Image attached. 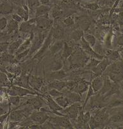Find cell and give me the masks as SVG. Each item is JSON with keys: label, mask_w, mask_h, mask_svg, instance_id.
<instances>
[{"label": "cell", "mask_w": 123, "mask_h": 129, "mask_svg": "<svg viewBox=\"0 0 123 129\" xmlns=\"http://www.w3.org/2000/svg\"><path fill=\"white\" fill-rule=\"evenodd\" d=\"M103 75L108 76L110 80L115 83L123 81V61H117L112 62L107 67Z\"/></svg>", "instance_id": "1"}, {"label": "cell", "mask_w": 123, "mask_h": 129, "mask_svg": "<svg viewBox=\"0 0 123 129\" xmlns=\"http://www.w3.org/2000/svg\"><path fill=\"white\" fill-rule=\"evenodd\" d=\"M83 109V107L81 106L80 103H75L72 104L67 108L62 109L61 111L62 113L66 114L67 116L69 118L70 121H74L76 123L77 118L78 117L80 112Z\"/></svg>", "instance_id": "2"}, {"label": "cell", "mask_w": 123, "mask_h": 129, "mask_svg": "<svg viewBox=\"0 0 123 129\" xmlns=\"http://www.w3.org/2000/svg\"><path fill=\"white\" fill-rule=\"evenodd\" d=\"M48 120L54 125L56 128H74V126L67 116H58L55 118L51 117Z\"/></svg>", "instance_id": "3"}, {"label": "cell", "mask_w": 123, "mask_h": 129, "mask_svg": "<svg viewBox=\"0 0 123 129\" xmlns=\"http://www.w3.org/2000/svg\"><path fill=\"white\" fill-rule=\"evenodd\" d=\"M8 94L10 96H19L22 97L29 95H37V93L25 87L14 85L8 90Z\"/></svg>", "instance_id": "4"}, {"label": "cell", "mask_w": 123, "mask_h": 129, "mask_svg": "<svg viewBox=\"0 0 123 129\" xmlns=\"http://www.w3.org/2000/svg\"><path fill=\"white\" fill-rule=\"evenodd\" d=\"M29 117L34 123L40 124V125L44 124L50 118L47 113L37 109H34L30 114Z\"/></svg>", "instance_id": "5"}, {"label": "cell", "mask_w": 123, "mask_h": 129, "mask_svg": "<svg viewBox=\"0 0 123 129\" xmlns=\"http://www.w3.org/2000/svg\"><path fill=\"white\" fill-rule=\"evenodd\" d=\"M53 36H52V32H50V33L48 34V36L46 38V39L44 41L43 44L41 46V48H39L38 52L35 54V55L34 56L33 59H39V60H41L43 58V57L44 56L45 53L47 52V51L48 50V49L49 48H50L51 44L52 43V39H53Z\"/></svg>", "instance_id": "6"}, {"label": "cell", "mask_w": 123, "mask_h": 129, "mask_svg": "<svg viewBox=\"0 0 123 129\" xmlns=\"http://www.w3.org/2000/svg\"><path fill=\"white\" fill-rule=\"evenodd\" d=\"M111 63V62L108 59L107 57H104L102 60H101L100 62L98 64V65L92 70L95 78L102 76V74L104 73V72L105 71L107 67L109 66Z\"/></svg>", "instance_id": "7"}, {"label": "cell", "mask_w": 123, "mask_h": 129, "mask_svg": "<svg viewBox=\"0 0 123 129\" xmlns=\"http://www.w3.org/2000/svg\"><path fill=\"white\" fill-rule=\"evenodd\" d=\"M27 117L24 109L13 110L10 113L9 120L12 121H22Z\"/></svg>", "instance_id": "8"}, {"label": "cell", "mask_w": 123, "mask_h": 129, "mask_svg": "<svg viewBox=\"0 0 123 129\" xmlns=\"http://www.w3.org/2000/svg\"><path fill=\"white\" fill-rule=\"evenodd\" d=\"M13 10V4L10 0H2L0 6V13L2 15H8Z\"/></svg>", "instance_id": "9"}, {"label": "cell", "mask_w": 123, "mask_h": 129, "mask_svg": "<svg viewBox=\"0 0 123 129\" xmlns=\"http://www.w3.org/2000/svg\"><path fill=\"white\" fill-rule=\"evenodd\" d=\"M45 99H47V104L48 105V108H50V109L51 110L52 113H54L55 112L57 111H61L63 109L61 106H60L58 104H57V102L55 101V100L53 99L52 97H51L50 95L48 96H45Z\"/></svg>", "instance_id": "10"}, {"label": "cell", "mask_w": 123, "mask_h": 129, "mask_svg": "<svg viewBox=\"0 0 123 129\" xmlns=\"http://www.w3.org/2000/svg\"><path fill=\"white\" fill-rule=\"evenodd\" d=\"M103 83H104V78H103V76H97V77H95L92 80L91 85L92 88H93V90H94L95 93H97L100 91L102 87H103Z\"/></svg>", "instance_id": "11"}, {"label": "cell", "mask_w": 123, "mask_h": 129, "mask_svg": "<svg viewBox=\"0 0 123 129\" xmlns=\"http://www.w3.org/2000/svg\"><path fill=\"white\" fill-rule=\"evenodd\" d=\"M93 117L95 118V119L97 121L103 125L104 121H106L108 119H109V114L107 112V108H103V109H100V110H98L95 113V115L93 116Z\"/></svg>", "instance_id": "12"}, {"label": "cell", "mask_w": 123, "mask_h": 129, "mask_svg": "<svg viewBox=\"0 0 123 129\" xmlns=\"http://www.w3.org/2000/svg\"><path fill=\"white\" fill-rule=\"evenodd\" d=\"M103 78H104L103 85L102 89L99 92V94L100 95H105L107 92L111 89L112 86V81L110 80L109 76L103 75Z\"/></svg>", "instance_id": "13"}, {"label": "cell", "mask_w": 123, "mask_h": 129, "mask_svg": "<svg viewBox=\"0 0 123 129\" xmlns=\"http://www.w3.org/2000/svg\"><path fill=\"white\" fill-rule=\"evenodd\" d=\"M26 104H30L34 109L39 110L40 108L42 107V101L39 97H35L33 98L29 99L25 102V103L23 104V106Z\"/></svg>", "instance_id": "14"}, {"label": "cell", "mask_w": 123, "mask_h": 129, "mask_svg": "<svg viewBox=\"0 0 123 129\" xmlns=\"http://www.w3.org/2000/svg\"><path fill=\"white\" fill-rule=\"evenodd\" d=\"M53 38L55 40H61L64 35V28L59 25H56L53 27L51 31Z\"/></svg>", "instance_id": "15"}, {"label": "cell", "mask_w": 123, "mask_h": 129, "mask_svg": "<svg viewBox=\"0 0 123 129\" xmlns=\"http://www.w3.org/2000/svg\"><path fill=\"white\" fill-rule=\"evenodd\" d=\"M29 85L34 88V89L39 90L40 88L42 87L43 80L41 78L36 77V76H31L29 79Z\"/></svg>", "instance_id": "16"}, {"label": "cell", "mask_w": 123, "mask_h": 129, "mask_svg": "<svg viewBox=\"0 0 123 129\" xmlns=\"http://www.w3.org/2000/svg\"><path fill=\"white\" fill-rule=\"evenodd\" d=\"M64 41L62 40H58L53 43L52 45H51L50 48V51L52 55H55L60 52L62 49H63L64 46Z\"/></svg>", "instance_id": "17"}, {"label": "cell", "mask_w": 123, "mask_h": 129, "mask_svg": "<svg viewBox=\"0 0 123 129\" xmlns=\"http://www.w3.org/2000/svg\"><path fill=\"white\" fill-rule=\"evenodd\" d=\"M91 85L90 82H88L86 81H81L77 83V86L75 87V90H74V92H77V93H79V94L81 95V93H84L86 91H87L89 89V87H90V85Z\"/></svg>", "instance_id": "18"}, {"label": "cell", "mask_w": 123, "mask_h": 129, "mask_svg": "<svg viewBox=\"0 0 123 129\" xmlns=\"http://www.w3.org/2000/svg\"><path fill=\"white\" fill-rule=\"evenodd\" d=\"M48 87L50 88H55L59 91H62L66 87V81L62 80H53L50 83Z\"/></svg>", "instance_id": "19"}, {"label": "cell", "mask_w": 123, "mask_h": 129, "mask_svg": "<svg viewBox=\"0 0 123 129\" xmlns=\"http://www.w3.org/2000/svg\"><path fill=\"white\" fill-rule=\"evenodd\" d=\"M70 101V104H74L75 103H80L81 99V95L79 93L75 92L68 90V92L66 93V96Z\"/></svg>", "instance_id": "20"}, {"label": "cell", "mask_w": 123, "mask_h": 129, "mask_svg": "<svg viewBox=\"0 0 123 129\" xmlns=\"http://www.w3.org/2000/svg\"><path fill=\"white\" fill-rule=\"evenodd\" d=\"M23 42H24V41H23L22 39L20 38L18 39L16 41H15L14 42H13L12 43H11V44L8 46V52H9V53L13 54L14 52L16 53L17 51L19 50V48H20V46L22 45Z\"/></svg>", "instance_id": "21"}, {"label": "cell", "mask_w": 123, "mask_h": 129, "mask_svg": "<svg viewBox=\"0 0 123 129\" xmlns=\"http://www.w3.org/2000/svg\"><path fill=\"white\" fill-rule=\"evenodd\" d=\"M50 10V7L44 5H39L36 10V16L37 17H39L47 15Z\"/></svg>", "instance_id": "22"}, {"label": "cell", "mask_w": 123, "mask_h": 129, "mask_svg": "<svg viewBox=\"0 0 123 129\" xmlns=\"http://www.w3.org/2000/svg\"><path fill=\"white\" fill-rule=\"evenodd\" d=\"M33 38H34V35L32 32L30 33V36L29 38L27 39L25 41L23 42V43L22 44V45L20 46V48H19L17 51L16 52V55L19 54V53H21L23 51L25 50L28 49L29 47L30 46V44H31V42H32V40H33Z\"/></svg>", "instance_id": "23"}, {"label": "cell", "mask_w": 123, "mask_h": 129, "mask_svg": "<svg viewBox=\"0 0 123 129\" xmlns=\"http://www.w3.org/2000/svg\"><path fill=\"white\" fill-rule=\"evenodd\" d=\"M106 55L109 60L111 62L117 61V60H120V55L119 52L118 51H112V50H108L106 53Z\"/></svg>", "instance_id": "24"}, {"label": "cell", "mask_w": 123, "mask_h": 129, "mask_svg": "<svg viewBox=\"0 0 123 129\" xmlns=\"http://www.w3.org/2000/svg\"><path fill=\"white\" fill-rule=\"evenodd\" d=\"M109 123H122L123 122V110L117 112L115 114H113L109 118L108 120Z\"/></svg>", "instance_id": "25"}, {"label": "cell", "mask_w": 123, "mask_h": 129, "mask_svg": "<svg viewBox=\"0 0 123 129\" xmlns=\"http://www.w3.org/2000/svg\"><path fill=\"white\" fill-rule=\"evenodd\" d=\"M55 101L57 103V104H58L60 106L62 107L63 109H65V108H67L68 106L71 105L69 99L67 97H64L63 95L60 96V97H57V98L55 99Z\"/></svg>", "instance_id": "26"}, {"label": "cell", "mask_w": 123, "mask_h": 129, "mask_svg": "<svg viewBox=\"0 0 123 129\" xmlns=\"http://www.w3.org/2000/svg\"><path fill=\"white\" fill-rule=\"evenodd\" d=\"M50 78L53 80H62L63 78H65L67 76L66 73L64 70H58L53 71L50 75Z\"/></svg>", "instance_id": "27"}, {"label": "cell", "mask_w": 123, "mask_h": 129, "mask_svg": "<svg viewBox=\"0 0 123 129\" xmlns=\"http://www.w3.org/2000/svg\"><path fill=\"white\" fill-rule=\"evenodd\" d=\"M91 21L90 19L86 17H82L79 18V24L81 29L83 31H86L89 29L90 26L91 25Z\"/></svg>", "instance_id": "28"}, {"label": "cell", "mask_w": 123, "mask_h": 129, "mask_svg": "<svg viewBox=\"0 0 123 129\" xmlns=\"http://www.w3.org/2000/svg\"><path fill=\"white\" fill-rule=\"evenodd\" d=\"M74 52V49L72 47H70L66 42L64 43V46L63 48V52H62V57L63 59L66 60L69 59V57L72 55Z\"/></svg>", "instance_id": "29"}, {"label": "cell", "mask_w": 123, "mask_h": 129, "mask_svg": "<svg viewBox=\"0 0 123 129\" xmlns=\"http://www.w3.org/2000/svg\"><path fill=\"white\" fill-rule=\"evenodd\" d=\"M19 29V23L14 20L13 19L9 20L8 23V25L7 27V33L10 34L15 31Z\"/></svg>", "instance_id": "30"}, {"label": "cell", "mask_w": 123, "mask_h": 129, "mask_svg": "<svg viewBox=\"0 0 123 129\" xmlns=\"http://www.w3.org/2000/svg\"><path fill=\"white\" fill-rule=\"evenodd\" d=\"M84 35L85 33L82 29H76L70 35V38L72 40L75 41H80L84 37Z\"/></svg>", "instance_id": "31"}, {"label": "cell", "mask_w": 123, "mask_h": 129, "mask_svg": "<svg viewBox=\"0 0 123 129\" xmlns=\"http://www.w3.org/2000/svg\"><path fill=\"white\" fill-rule=\"evenodd\" d=\"M119 85H118V83H115L112 81V88L109 92H107L104 96V98H107V97H109V96L112 95L114 94H116V93H119Z\"/></svg>", "instance_id": "32"}, {"label": "cell", "mask_w": 123, "mask_h": 129, "mask_svg": "<svg viewBox=\"0 0 123 129\" xmlns=\"http://www.w3.org/2000/svg\"><path fill=\"white\" fill-rule=\"evenodd\" d=\"M84 38L86 40V41L90 45L92 48H93L95 47V45L97 42L96 38L93 35H91L90 33H85V35H84Z\"/></svg>", "instance_id": "33"}, {"label": "cell", "mask_w": 123, "mask_h": 129, "mask_svg": "<svg viewBox=\"0 0 123 129\" xmlns=\"http://www.w3.org/2000/svg\"><path fill=\"white\" fill-rule=\"evenodd\" d=\"M17 13L20 15L23 19L24 21H27L29 19V14H28V11L26 10L24 7H19L17 11Z\"/></svg>", "instance_id": "34"}, {"label": "cell", "mask_w": 123, "mask_h": 129, "mask_svg": "<svg viewBox=\"0 0 123 129\" xmlns=\"http://www.w3.org/2000/svg\"><path fill=\"white\" fill-rule=\"evenodd\" d=\"M100 61L101 60H99V59H95V58H91L88 64L86 65V68L92 71L95 68H96L98 65V64L100 62Z\"/></svg>", "instance_id": "35"}, {"label": "cell", "mask_w": 123, "mask_h": 129, "mask_svg": "<svg viewBox=\"0 0 123 129\" xmlns=\"http://www.w3.org/2000/svg\"><path fill=\"white\" fill-rule=\"evenodd\" d=\"M31 23L28 21H24V22L21 23L20 27H19V30L22 32L24 33H28L30 31L31 29Z\"/></svg>", "instance_id": "36"}, {"label": "cell", "mask_w": 123, "mask_h": 129, "mask_svg": "<svg viewBox=\"0 0 123 129\" xmlns=\"http://www.w3.org/2000/svg\"><path fill=\"white\" fill-rule=\"evenodd\" d=\"M93 48L97 53L101 55L105 56L106 55V53H107V52H105V50L103 45L101 44L100 43L98 42V41H97V43H96V45H95V47H93Z\"/></svg>", "instance_id": "37"}, {"label": "cell", "mask_w": 123, "mask_h": 129, "mask_svg": "<svg viewBox=\"0 0 123 129\" xmlns=\"http://www.w3.org/2000/svg\"><path fill=\"white\" fill-rule=\"evenodd\" d=\"M122 105V100L119 99H113L112 101H111L110 102V103L108 104V107H109V108H114Z\"/></svg>", "instance_id": "38"}, {"label": "cell", "mask_w": 123, "mask_h": 129, "mask_svg": "<svg viewBox=\"0 0 123 129\" xmlns=\"http://www.w3.org/2000/svg\"><path fill=\"white\" fill-rule=\"evenodd\" d=\"M20 98L21 97L19 96H10L8 101L15 106H19L20 103Z\"/></svg>", "instance_id": "39"}, {"label": "cell", "mask_w": 123, "mask_h": 129, "mask_svg": "<svg viewBox=\"0 0 123 129\" xmlns=\"http://www.w3.org/2000/svg\"><path fill=\"white\" fill-rule=\"evenodd\" d=\"M83 7L90 10H97L100 8V6L97 3H89L83 5Z\"/></svg>", "instance_id": "40"}, {"label": "cell", "mask_w": 123, "mask_h": 129, "mask_svg": "<svg viewBox=\"0 0 123 129\" xmlns=\"http://www.w3.org/2000/svg\"><path fill=\"white\" fill-rule=\"evenodd\" d=\"M9 83L8 75H6L5 73L1 72V85H3V87H8Z\"/></svg>", "instance_id": "41"}, {"label": "cell", "mask_w": 123, "mask_h": 129, "mask_svg": "<svg viewBox=\"0 0 123 129\" xmlns=\"http://www.w3.org/2000/svg\"><path fill=\"white\" fill-rule=\"evenodd\" d=\"M39 0H27V7L30 9H35L39 6Z\"/></svg>", "instance_id": "42"}, {"label": "cell", "mask_w": 123, "mask_h": 129, "mask_svg": "<svg viewBox=\"0 0 123 129\" xmlns=\"http://www.w3.org/2000/svg\"><path fill=\"white\" fill-rule=\"evenodd\" d=\"M95 93L93 88H92V87H91V85H90V87H89V89L88 90L87 95H86V100H85V103H84V105H83V109L85 108V106L86 105V104H87V103H88V101H89V99H90L91 98V97H92V96H93Z\"/></svg>", "instance_id": "43"}, {"label": "cell", "mask_w": 123, "mask_h": 129, "mask_svg": "<svg viewBox=\"0 0 123 129\" xmlns=\"http://www.w3.org/2000/svg\"><path fill=\"white\" fill-rule=\"evenodd\" d=\"M49 95L52 97H54V98H57V97H60V96H62L64 95V93L62 92H61V91L58 90L57 89H55V88H52L49 91Z\"/></svg>", "instance_id": "44"}, {"label": "cell", "mask_w": 123, "mask_h": 129, "mask_svg": "<svg viewBox=\"0 0 123 129\" xmlns=\"http://www.w3.org/2000/svg\"><path fill=\"white\" fill-rule=\"evenodd\" d=\"M77 83L74 81H66V87L65 88L70 91H74L75 87L77 86Z\"/></svg>", "instance_id": "45"}, {"label": "cell", "mask_w": 123, "mask_h": 129, "mask_svg": "<svg viewBox=\"0 0 123 129\" xmlns=\"http://www.w3.org/2000/svg\"><path fill=\"white\" fill-rule=\"evenodd\" d=\"M30 48H28V49L23 51V52H21V53L17 54L16 55V60H22L23 58L27 57V56L28 55V54L30 53Z\"/></svg>", "instance_id": "46"}, {"label": "cell", "mask_w": 123, "mask_h": 129, "mask_svg": "<svg viewBox=\"0 0 123 129\" xmlns=\"http://www.w3.org/2000/svg\"><path fill=\"white\" fill-rule=\"evenodd\" d=\"M8 20L5 17H2L0 19V29L1 31H3L7 28V25H8Z\"/></svg>", "instance_id": "47"}, {"label": "cell", "mask_w": 123, "mask_h": 129, "mask_svg": "<svg viewBox=\"0 0 123 129\" xmlns=\"http://www.w3.org/2000/svg\"><path fill=\"white\" fill-rule=\"evenodd\" d=\"M63 63L62 61L61 60H58L55 61V62L54 65H53V68H52V71H58V70H60L62 69L63 67Z\"/></svg>", "instance_id": "48"}, {"label": "cell", "mask_w": 123, "mask_h": 129, "mask_svg": "<svg viewBox=\"0 0 123 129\" xmlns=\"http://www.w3.org/2000/svg\"><path fill=\"white\" fill-rule=\"evenodd\" d=\"M64 23L65 25L70 26V25H73L74 24V20L72 17H67L64 19Z\"/></svg>", "instance_id": "49"}, {"label": "cell", "mask_w": 123, "mask_h": 129, "mask_svg": "<svg viewBox=\"0 0 123 129\" xmlns=\"http://www.w3.org/2000/svg\"><path fill=\"white\" fill-rule=\"evenodd\" d=\"M61 15H62V12L58 10V8H53V11H52V17L53 19H56V18L61 16Z\"/></svg>", "instance_id": "50"}, {"label": "cell", "mask_w": 123, "mask_h": 129, "mask_svg": "<svg viewBox=\"0 0 123 129\" xmlns=\"http://www.w3.org/2000/svg\"><path fill=\"white\" fill-rule=\"evenodd\" d=\"M10 54H8L7 53H3V54L2 55V60H3V61H10L12 59H13V57H12V56L10 55Z\"/></svg>", "instance_id": "51"}, {"label": "cell", "mask_w": 123, "mask_h": 129, "mask_svg": "<svg viewBox=\"0 0 123 129\" xmlns=\"http://www.w3.org/2000/svg\"><path fill=\"white\" fill-rule=\"evenodd\" d=\"M12 19H13V20H15L16 22H17L18 23H22L23 20H24L22 18L20 15H18L17 13H15V14H13L12 15Z\"/></svg>", "instance_id": "52"}, {"label": "cell", "mask_w": 123, "mask_h": 129, "mask_svg": "<svg viewBox=\"0 0 123 129\" xmlns=\"http://www.w3.org/2000/svg\"><path fill=\"white\" fill-rule=\"evenodd\" d=\"M20 121H10L8 125V128H15L19 125Z\"/></svg>", "instance_id": "53"}, {"label": "cell", "mask_w": 123, "mask_h": 129, "mask_svg": "<svg viewBox=\"0 0 123 129\" xmlns=\"http://www.w3.org/2000/svg\"><path fill=\"white\" fill-rule=\"evenodd\" d=\"M116 0H103V4L108 7H113Z\"/></svg>", "instance_id": "54"}, {"label": "cell", "mask_w": 123, "mask_h": 129, "mask_svg": "<svg viewBox=\"0 0 123 129\" xmlns=\"http://www.w3.org/2000/svg\"><path fill=\"white\" fill-rule=\"evenodd\" d=\"M117 45L120 47H123V35L119 36L116 39Z\"/></svg>", "instance_id": "55"}, {"label": "cell", "mask_w": 123, "mask_h": 129, "mask_svg": "<svg viewBox=\"0 0 123 129\" xmlns=\"http://www.w3.org/2000/svg\"><path fill=\"white\" fill-rule=\"evenodd\" d=\"M91 117V114H90V113L89 111H86V113L84 114V119H85V121H86V123H88L89 121H90Z\"/></svg>", "instance_id": "56"}, {"label": "cell", "mask_w": 123, "mask_h": 129, "mask_svg": "<svg viewBox=\"0 0 123 129\" xmlns=\"http://www.w3.org/2000/svg\"><path fill=\"white\" fill-rule=\"evenodd\" d=\"M9 114H10V112H8V113H5V114L1 115V118H0L1 123H3L5 121V120L7 118H8V116Z\"/></svg>", "instance_id": "57"}, {"label": "cell", "mask_w": 123, "mask_h": 129, "mask_svg": "<svg viewBox=\"0 0 123 129\" xmlns=\"http://www.w3.org/2000/svg\"><path fill=\"white\" fill-rule=\"evenodd\" d=\"M40 3L41 5H46L48 4L50 2V0H39Z\"/></svg>", "instance_id": "58"}, {"label": "cell", "mask_w": 123, "mask_h": 129, "mask_svg": "<svg viewBox=\"0 0 123 129\" xmlns=\"http://www.w3.org/2000/svg\"><path fill=\"white\" fill-rule=\"evenodd\" d=\"M119 53H120V57H121L122 60H123V47H122L120 48V50H119Z\"/></svg>", "instance_id": "59"}, {"label": "cell", "mask_w": 123, "mask_h": 129, "mask_svg": "<svg viewBox=\"0 0 123 129\" xmlns=\"http://www.w3.org/2000/svg\"><path fill=\"white\" fill-rule=\"evenodd\" d=\"M12 3H15V4L17 5H19L20 4V2H19V0H10Z\"/></svg>", "instance_id": "60"}, {"label": "cell", "mask_w": 123, "mask_h": 129, "mask_svg": "<svg viewBox=\"0 0 123 129\" xmlns=\"http://www.w3.org/2000/svg\"><path fill=\"white\" fill-rule=\"evenodd\" d=\"M120 30H121V31H122V32H123V25H122V26H121V27H120Z\"/></svg>", "instance_id": "61"}, {"label": "cell", "mask_w": 123, "mask_h": 129, "mask_svg": "<svg viewBox=\"0 0 123 129\" xmlns=\"http://www.w3.org/2000/svg\"><path fill=\"white\" fill-rule=\"evenodd\" d=\"M122 127H123V122H122Z\"/></svg>", "instance_id": "62"}]
</instances>
